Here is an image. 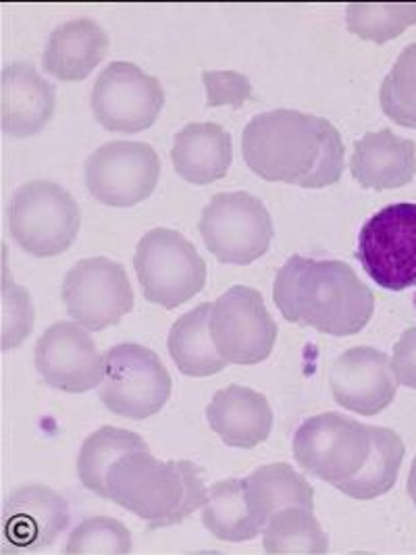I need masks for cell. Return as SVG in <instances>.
Listing matches in <instances>:
<instances>
[{
    "mask_svg": "<svg viewBox=\"0 0 416 555\" xmlns=\"http://www.w3.org/2000/svg\"><path fill=\"white\" fill-rule=\"evenodd\" d=\"M404 452L393 430L364 427L336 412L312 416L294 435L300 466L352 500L386 495L395 485Z\"/></svg>",
    "mask_w": 416,
    "mask_h": 555,
    "instance_id": "obj_1",
    "label": "cell"
},
{
    "mask_svg": "<svg viewBox=\"0 0 416 555\" xmlns=\"http://www.w3.org/2000/svg\"><path fill=\"white\" fill-rule=\"evenodd\" d=\"M244 160L264 181L318 190L341 179L346 149L338 129L325 117L300 111L257 115L242 135Z\"/></svg>",
    "mask_w": 416,
    "mask_h": 555,
    "instance_id": "obj_2",
    "label": "cell"
},
{
    "mask_svg": "<svg viewBox=\"0 0 416 555\" xmlns=\"http://www.w3.org/2000/svg\"><path fill=\"white\" fill-rule=\"evenodd\" d=\"M273 300L289 323L336 337L361 333L375 312L373 292L346 262L298 254L280 269Z\"/></svg>",
    "mask_w": 416,
    "mask_h": 555,
    "instance_id": "obj_3",
    "label": "cell"
},
{
    "mask_svg": "<svg viewBox=\"0 0 416 555\" xmlns=\"http://www.w3.org/2000/svg\"><path fill=\"white\" fill-rule=\"evenodd\" d=\"M207 495L196 464L162 462L148 448L121 455L106 475V500L130 509L151 529L180 525L207 504Z\"/></svg>",
    "mask_w": 416,
    "mask_h": 555,
    "instance_id": "obj_4",
    "label": "cell"
},
{
    "mask_svg": "<svg viewBox=\"0 0 416 555\" xmlns=\"http://www.w3.org/2000/svg\"><path fill=\"white\" fill-rule=\"evenodd\" d=\"M133 267L146 300L169 310L192 300L207 283V262L173 229L148 231L135 248Z\"/></svg>",
    "mask_w": 416,
    "mask_h": 555,
    "instance_id": "obj_5",
    "label": "cell"
},
{
    "mask_svg": "<svg viewBox=\"0 0 416 555\" xmlns=\"http://www.w3.org/2000/svg\"><path fill=\"white\" fill-rule=\"evenodd\" d=\"M81 215L67 190L52 181H29L9 204V231L17 246L38 258L63 254L78 237Z\"/></svg>",
    "mask_w": 416,
    "mask_h": 555,
    "instance_id": "obj_6",
    "label": "cell"
},
{
    "mask_svg": "<svg viewBox=\"0 0 416 555\" xmlns=\"http://www.w3.org/2000/svg\"><path fill=\"white\" fill-rule=\"evenodd\" d=\"M171 377L153 350L121 344L104 353L103 404L123 418L142 421L162 410L171 398Z\"/></svg>",
    "mask_w": 416,
    "mask_h": 555,
    "instance_id": "obj_7",
    "label": "cell"
},
{
    "mask_svg": "<svg viewBox=\"0 0 416 555\" xmlns=\"http://www.w3.org/2000/svg\"><path fill=\"white\" fill-rule=\"evenodd\" d=\"M356 256L379 287H416V204H390L375 212L359 235Z\"/></svg>",
    "mask_w": 416,
    "mask_h": 555,
    "instance_id": "obj_8",
    "label": "cell"
},
{
    "mask_svg": "<svg viewBox=\"0 0 416 555\" xmlns=\"http://www.w3.org/2000/svg\"><path fill=\"white\" fill-rule=\"evenodd\" d=\"M200 233L208 253L225 264H250L269 253L273 219L266 206L246 192L217 194L207 204Z\"/></svg>",
    "mask_w": 416,
    "mask_h": 555,
    "instance_id": "obj_9",
    "label": "cell"
},
{
    "mask_svg": "<svg viewBox=\"0 0 416 555\" xmlns=\"http://www.w3.org/2000/svg\"><path fill=\"white\" fill-rule=\"evenodd\" d=\"M210 337L227 364H259L277 341V325L260 292L235 285L210 308Z\"/></svg>",
    "mask_w": 416,
    "mask_h": 555,
    "instance_id": "obj_10",
    "label": "cell"
},
{
    "mask_svg": "<svg viewBox=\"0 0 416 555\" xmlns=\"http://www.w3.org/2000/svg\"><path fill=\"white\" fill-rule=\"evenodd\" d=\"M63 304L79 325L104 331L133 310V289L126 269L108 258L76 262L63 281Z\"/></svg>",
    "mask_w": 416,
    "mask_h": 555,
    "instance_id": "obj_11",
    "label": "cell"
},
{
    "mask_svg": "<svg viewBox=\"0 0 416 555\" xmlns=\"http://www.w3.org/2000/svg\"><path fill=\"white\" fill-rule=\"evenodd\" d=\"M158 177V154L144 142H108L86 165V185L94 201L117 208L144 203Z\"/></svg>",
    "mask_w": 416,
    "mask_h": 555,
    "instance_id": "obj_12",
    "label": "cell"
},
{
    "mask_svg": "<svg viewBox=\"0 0 416 555\" xmlns=\"http://www.w3.org/2000/svg\"><path fill=\"white\" fill-rule=\"evenodd\" d=\"M162 104L160 81L128 61L110 63L92 90L94 117L108 131H144L155 124Z\"/></svg>",
    "mask_w": 416,
    "mask_h": 555,
    "instance_id": "obj_13",
    "label": "cell"
},
{
    "mask_svg": "<svg viewBox=\"0 0 416 555\" xmlns=\"http://www.w3.org/2000/svg\"><path fill=\"white\" fill-rule=\"evenodd\" d=\"M36 366L47 385L67 393L90 391L104 379V356L79 323L52 325L38 339Z\"/></svg>",
    "mask_w": 416,
    "mask_h": 555,
    "instance_id": "obj_14",
    "label": "cell"
},
{
    "mask_svg": "<svg viewBox=\"0 0 416 555\" xmlns=\"http://www.w3.org/2000/svg\"><path fill=\"white\" fill-rule=\"evenodd\" d=\"M69 525V505L61 493L44 485H26L4 504L2 532L6 554L42 552Z\"/></svg>",
    "mask_w": 416,
    "mask_h": 555,
    "instance_id": "obj_15",
    "label": "cell"
},
{
    "mask_svg": "<svg viewBox=\"0 0 416 555\" xmlns=\"http://www.w3.org/2000/svg\"><path fill=\"white\" fill-rule=\"evenodd\" d=\"M329 387L341 408L375 416L393 402L398 379L388 353L361 346L336 358L329 371Z\"/></svg>",
    "mask_w": 416,
    "mask_h": 555,
    "instance_id": "obj_16",
    "label": "cell"
},
{
    "mask_svg": "<svg viewBox=\"0 0 416 555\" xmlns=\"http://www.w3.org/2000/svg\"><path fill=\"white\" fill-rule=\"evenodd\" d=\"M207 418L225 446L239 450L257 448L273 429V410L266 398L242 385L217 391L208 404Z\"/></svg>",
    "mask_w": 416,
    "mask_h": 555,
    "instance_id": "obj_17",
    "label": "cell"
},
{
    "mask_svg": "<svg viewBox=\"0 0 416 555\" xmlns=\"http://www.w3.org/2000/svg\"><path fill=\"white\" fill-rule=\"evenodd\" d=\"M54 113V88L29 65L13 63L2 72V127L13 138L42 131Z\"/></svg>",
    "mask_w": 416,
    "mask_h": 555,
    "instance_id": "obj_18",
    "label": "cell"
},
{
    "mask_svg": "<svg viewBox=\"0 0 416 555\" xmlns=\"http://www.w3.org/2000/svg\"><path fill=\"white\" fill-rule=\"evenodd\" d=\"M354 179L368 190H395L416 176L415 142L391 129L370 131L354 144L350 163Z\"/></svg>",
    "mask_w": 416,
    "mask_h": 555,
    "instance_id": "obj_19",
    "label": "cell"
},
{
    "mask_svg": "<svg viewBox=\"0 0 416 555\" xmlns=\"http://www.w3.org/2000/svg\"><path fill=\"white\" fill-rule=\"evenodd\" d=\"M108 52V36L92 20H74L52 31L42 56L47 74L63 81L90 76Z\"/></svg>",
    "mask_w": 416,
    "mask_h": 555,
    "instance_id": "obj_20",
    "label": "cell"
},
{
    "mask_svg": "<svg viewBox=\"0 0 416 555\" xmlns=\"http://www.w3.org/2000/svg\"><path fill=\"white\" fill-rule=\"evenodd\" d=\"M232 158V138L217 124H190L173 140L171 160L176 171L196 185L227 176Z\"/></svg>",
    "mask_w": 416,
    "mask_h": 555,
    "instance_id": "obj_21",
    "label": "cell"
},
{
    "mask_svg": "<svg viewBox=\"0 0 416 555\" xmlns=\"http://www.w3.org/2000/svg\"><path fill=\"white\" fill-rule=\"evenodd\" d=\"M246 502L260 530L266 520L287 507H304L314 512L311 482L298 475L289 464L260 466L244 479Z\"/></svg>",
    "mask_w": 416,
    "mask_h": 555,
    "instance_id": "obj_22",
    "label": "cell"
},
{
    "mask_svg": "<svg viewBox=\"0 0 416 555\" xmlns=\"http://www.w3.org/2000/svg\"><path fill=\"white\" fill-rule=\"evenodd\" d=\"M210 308L212 304L196 306L178 319L169 333V353L187 377H210L227 366L210 337Z\"/></svg>",
    "mask_w": 416,
    "mask_h": 555,
    "instance_id": "obj_23",
    "label": "cell"
},
{
    "mask_svg": "<svg viewBox=\"0 0 416 555\" xmlns=\"http://www.w3.org/2000/svg\"><path fill=\"white\" fill-rule=\"evenodd\" d=\"M203 509L205 527L221 541L242 543L260 532L246 502L244 479H225L212 485Z\"/></svg>",
    "mask_w": 416,
    "mask_h": 555,
    "instance_id": "obj_24",
    "label": "cell"
},
{
    "mask_svg": "<svg viewBox=\"0 0 416 555\" xmlns=\"http://www.w3.org/2000/svg\"><path fill=\"white\" fill-rule=\"evenodd\" d=\"M262 550L271 555H323L329 539L316 522L312 509L287 507L273 514L264 525Z\"/></svg>",
    "mask_w": 416,
    "mask_h": 555,
    "instance_id": "obj_25",
    "label": "cell"
},
{
    "mask_svg": "<svg viewBox=\"0 0 416 555\" xmlns=\"http://www.w3.org/2000/svg\"><path fill=\"white\" fill-rule=\"evenodd\" d=\"M133 450H146V441L138 433L115 427H103L92 433L79 450L78 475L81 485L96 495L106 498V475L110 466Z\"/></svg>",
    "mask_w": 416,
    "mask_h": 555,
    "instance_id": "obj_26",
    "label": "cell"
},
{
    "mask_svg": "<svg viewBox=\"0 0 416 555\" xmlns=\"http://www.w3.org/2000/svg\"><path fill=\"white\" fill-rule=\"evenodd\" d=\"M416 24V4L354 2L348 7V27L364 40L384 44Z\"/></svg>",
    "mask_w": 416,
    "mask_h": 555,
    "instance_id": "obj_27",
    "label": "cell"
},
{
    "mask_svg": "<svg viewBox=\"0 0 416 555\" xmlns=\"http://www.w3.org/2000/svg\"><path fill=\"white\" fill-rule=\"evenodd\" d=\"M381 108L398 126L416 129V44L402 51L384 79Z\"/></svg>",
    "mask_w": 416,
    "mask_h": 555,
    "instance_id": "obj_28",
    "label": "cell"
},
{
    "mask_svg": "<svg viewBox=\"0 0 416 555\" xmlns=\"http://www.w3.org/2000/svg\"><path fill=\"white\" fill-rule=\"evenodd\" d=\"M131 552L128 527L115 518H90L78 525L69 534L63 554L126 555Z\"/></svg>",
    "mask_w": 416,
    "mask_h": 555,
    "instance_id": "obj_29",
    "label": "cell"
},
{
    "mask_svg": "<svg viewBox=\"0 0 416 555\" xmlns=\"http://www.w3.org/2000/svg\"><path fill=\"white\" fill-rule=\"evenodd\" d=\"M34 323V310L26 289L13 285L11 279L4 281V350L20 346Z\"/></svg>",
    "mask_w": 416,
    "mask_h": 555,
    "instance_id": "obj_30",
    "label": "cell"
},
{
    "mask_svg": "<svg viewBox=\"0 0 416 555\" xmlns=\"http://www.w3.org/2000/svg\"><path fill=\"white\" fill-rule=\"evenodd\" d=\"M208 106H242L252 99V86L246 77L235 72H205Z\"/></svg>",
    "mask_w": 416,
    "mask_h": 555,
    "instance_id": "obj_31",
    "label": "cell"
},
{
    "mask_svg": "<svg viewBox=\"0 0 416 555\" xmlns=\"http://www.w3.org/2000/svg\"><path fill=\"white\" fill-rule=\"evenodd\" d=\"M391 369L398 383L416 389V325L406 328L400 341L393 346Z\"/></svg>",
    "mask_w": 416,
    "mask_h": 555,
    "instance_id": "obj_32",
    "label": "cell"
},
{
    "mask_svg": "<svg viewBox=\"0 0 416 555\" xmlns=\"http://www.w3.org/2000/svg\"><path fill=\"white\" fill-rule=\"evenodd\" d=\"M408 495H411L413 504L416 505V457L413 462V468H411V475H408Z\"/></svg>",
    "mask_w": 416,
    "mask_h": 555,
    "instance_id": "obj_33",
    "label": "cell"
}]
</instances>
